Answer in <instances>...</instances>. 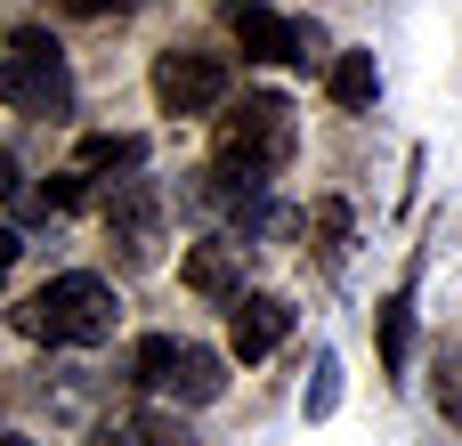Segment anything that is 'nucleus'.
I'll list each match as a JSON object with an SVG mask.
<instances>
[{
  "label": "nucleus",
  "instance_id": "f257e3e1",
  "mask_svg": "<svg viewBox=\"0 0 462 446\" xmlns=\"http://www.w3.org/2000/svg\"><path fill=\"white\" fill-rule=\"evenodd\" d=\"M292 138H300L292 98H284V89H252L244 106H227V114H219L211 163H219L227 179H244V187H268V179L292 163Z\"/></svg>",
  "mask_w": 462,
  "mask_h": 446
},
{
  "label": "nucleus",
  "instance_id": "f03ea898",
  "mask_svg": "<svg viewBox=\"0 0 462 446\" xmlns=\"http://www.w3.org/2000/svg\"><path fill=\"white\" fill-rule=\"evenodd\" d=\"M114 284L106 276H49L41 293H24L16 301V333L24 341H49V349H97L106 333H114Z\"/></svg>",
  "mask_w": 462,
  "mask_h": 446
},
{
  "label": "nucleus",
  "instance_id": "7ed1b4c3",
  "mask_svg": "<svg viewBox=\"0 0 462 446\" xmlns=\"http://www.w3.org/2000/svg\"><path fill=\"white\" fill-rule=\"evenodd\" d=\"M0 106L8 114H41V122L73 114V65H65V49L41 24L8 33V49H0Z\"/></svg>",
  "mask_w": 462,
  "mask_h": 446
},
{
  "label": "nucleus",
  "instance_id": "20e7f679",
  "mask_svg": "<svg viewBox=\"0 0 462 446\" xmlns=\"http://www.w3.org/2000/svg\"><path fill=\"white\" fill-rule=\"evenodd\" d=\"M130 366H138V382H146L154 398H171V406H211V398L227 390V358L203 349V341H179V333H146Z\"/></svg>",
  "mask_w": 462,
  "mask_h": 446
},
{
  "label": "nucleus",
  "instance_id": "39448f33",
  "mask_svg": "<svg viewBox=\"0 0 462 446\" xmlns=\"http://www.w3.org/2000/svg\"><path fill=\"white\" fill-rule=\"evenodd\" d=\"M227 98V57L203 49V41H179L154 57V106L162 114H211Z\"/></svg>",
  "mask_w": 462,
  "mask_h": 446
},
{
  "label": "nucleus",
  "instance_id": "423d86ee",
  "mask_svg": "<svg viewBox=\"0 0 462 446\" xmlns=\"http://www.w3.org/2000/svg\"><path fill=\"white\" fill-rule=\"evenodd\" d=\"M106 244L122 252V268H146L154 244H162V195L146 179H122L114 203H106Z\"/></svg>",
  "mask_w": 462,
  "mask_h": 446
},
{
  "label": "nucleus",
  "instance_id": "0eeeda50",
  "mask_svg": "<svg viewBox=\"0 0 462 446\" xmlns=\"http://www.w3.org/2000/svg\"><path fill=\"white\" fill-rule=\"evenodd\" d=\"M227 33H236V49L260 57V65H309V24H284V16L260 8V0H236V8H227Z\"/></svg>",
  "mask_w": 462,
  "mask_h": 446
},
{
  "label": "nucleus",
  "instance_id": "6e6552de",
  "mask_svg": "<svg viewBox=\"0 0 462 446\" xmlns=\"http://www.w3.org/2000/svg\"><path fill=\"white\" fill-rule=\"evenodd\" d=\"M284 333H292V301H276V293H244V301H236V325H227V349L252 366V358L284 349Z\"/></svg>",
  "mask_w": 462,
  "mask_h": 446
},
{
  "label": "nucleus",
  "instance_id": "1a4fd4ad",
  "mask_svg": "<svg viewBox=\"0 0 462 446\" xmlns=\"http://www.w3.org/2000/svg\"><path fill=\"white\" fill-rule=\"evenodd\" d=\"M179 276H187V293H203V301H244V244H195Z\"/></svg>",
  "mask_w": 462,
  "mask_h": 446
},
{
  "label": "nucleus",
  "instance_id": "9d476101",
  "mask_svg": "<svg viewBox=\"0 0 462 446\" xmlns=\"http://www.w3.org/2000/svg\"><path fill=\"white\" fill-rule=\"evenodd\" d=\"M325 89H333V106H349V114H365V106L382 98V65H374V49H349V57H333V73H325Z\"/></svg>",
  "mask_w": 462,
  "mask_h": 446
},
{
  "label": "nucleus",
  "instance_id": "9b49d317",
  "mask_svg": "<svg viewBox=\"0 0 462 446\" xmlns=\"http://www.w3.org/2000/svg\"><path fill=\"white\" fill-rule=\"evenodd\" d=\"M73 163H81V171H138V163H146V138H130V130H89V138L73 146Z\"/></svg>",
  "mask_w": 462,
  "mask_h": 446
},
{
  "label": "nucleus",
  "instance_id": "f8f14e48",
  "mask_svg": "<svg viewBox=\"0 0 462 446\" xmlns=\"http://www.w3.org/2000/svg\"><path fill=\"white\" fill-rule=\"evenodd\" d=\"M406 349H414V301L390 293L382 301V374H406Z\"/></svg>",
  "mask_w": 462,
  "mask_h": 446
},
{
  "label": "nucleus",
  "instance_id": "ddd939ff",
  "mask_svg": "<svg viewBox=\"0 0 462 446\" xmlns=\"http://www.w3.org/2000/svg\"><path fill=\"white\" fill-rule=\"evenodd\" d=\"M81 179H89L81 163H73V171H57L49 187H32V195H24V211H32V219H57V211H73V203H81Z\"/></svg>",
  "mask_w": 462,
  "mask_h": 446
},
{
  "label": "nucleus",
  "instance_id": "4468645a",
  "mask_svg": "<svg viewBox=\"0 0 462 446\" xmlns=\"http://www.w3.org/2000/svg\"><path fill=\"white\" fill-rule=\"evenodd\" d=\"M333 406H341V358H333V349H317V374H309V398H300V414H309V423H325Z\"/></svg>",
  "mask_w": 462,
  "mask_h": 446
},
{
  "label": "nucleus",
  "instance_id": "2eb2a0df",
  "mask_svg": "<svg viewBox=\"0 0 462 446\" xmlns=\"http://www.w3.org/2000/svg\"><path fill=\"white\" fill-rule=\"evenodd\" d=\"M430 374H439V406H447V423H462V341L439 349V366H430Z\"/></svg>",
  "mask_w": 462,
  "mask_h": 446
},
{
  "label": "nucleus",
  "instance_id": "dca6fc26",
  "mask_svg": "<svg viewBox=\"0 0 462 446\" xmlns=\"http://www.w3.org/2000/svg\"><path fill=\"white\" fill-rule=\"evenodd\" d=\"M317 252H325V260L349 252V203H317Z\"/></svg>",
  "mask_w": 462,
  "mask_h": 446
},
{
  "label": "nucleus",
  "instance_id": "f3484780",
  "mask_svg": "<svg viewBox=\"0 0 462 446\" xmlns=\"http://www.w3.org/2000/svg\"><path fill=\"white\" fill-rule=\"evenodd\" d=\"M130 439H138V446H195L179 414H138V423H130Z\"/></svg>",
  "mask_w": 462,
  "mask_h": 446
},
{
  "label": "nucleus",
  "instance_id": "a211bd4d",
  "mask_svg": "<svg viewBox=\"0 0 462 446\" xmlns=\"http://www.w3.org/2000/svg\"><path fill=\"white\" fill-rule=\"evenodd\" d=\"M73 16H130V8H146V0H65Z\"/></svg>",
  "mask_w": 462,
  "mask_h": 446
},
{
  "label": "nucleus",
  "instance_id": "6ab92c4d",
  "mask_svg": "<svg viewBox=\"0 0 462 446\" xmlns=\"http://www.w3.org/2000/svg\"><path fill=\"white\" fill-rule=\"evenodd\" d=\"M16 252H24V244H16V228H0V284H8V268H16Z\"/></svg>",
  "mask_w": 462,
  "mask_h": 446
},
{
  "label": "nucleus",
  "instance_id": "aec40b11",
  "mask_svg": "<svg viewBox=\"0 0 462 446\" xmlns=\"http://www.w3.org/2000/svg\"><path fill=\"white\" fill-rule=\"evenodd\" d=\"M0 195H16V154H0Z\"/></svg>",
  "mask_w": 462,
  "mask_h": 446
},
{
  "label": "nucleus",
  "instance_id": "412c9836",
  "mask_svg": "<svg viewBox=\"0 0 462 446\" xmlns=\"http://www.w3.org/2000/svg\"><path fill=\"white\" fill-rule=\"evenodd\" d=\"M89 446H138V439H130V431H97Z\"/></svg>",
  "mask_w": 462,
  "mask_h": 446
},
{
  "label": "nucleus",
  "instance_id": "4be33fe9",
  "mask_svg": "<svg viewBox=\"0 0 462 446\" xmlns=\"http://www.w3.org/2000/svg\"><path fill=\"white\" fill-rule=\"evenodd\" d=\"M0 446H32V439H0Z\"/></svg>",
  "mask_w": 462,
  "mask_h": 446
}]
</instances>
